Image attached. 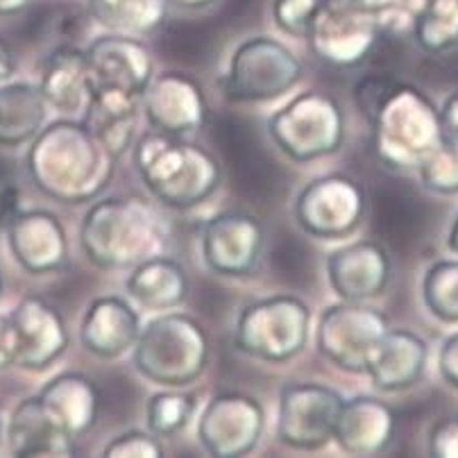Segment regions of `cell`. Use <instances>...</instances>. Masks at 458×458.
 I'll return each instance as SVG.
<instances>
[{"mask_svg":"<svg viewBox=\"0 0 458 458\" xmlns=\"http://www.w3.org/2000/svg\"><path fill=\"white\" fill-rule=\"evenodd\" d=\"M311 311L295 295H273L241 311L234 343L243 354L268 363L291 361L309 341Z\"/></svg>","mask_w":458,"mask_h":458,"instance_id":"7","label":"cell"},{"mask_svg":"<svg viewBox=\"0 0 458 458\" xmlns=\"http://www.w3.org/2000/svg\"><path fill=\"white\" fill-rule=\"evenodd\" d=\"M87 59L93 91H121L143 98L155 78L150 48L132 35L114 32L98 37L87 48Z\"/></svg>","mask_w":458,"mask_h":458,"instance_id":"15","label":"cell"},{"mask_svg":"<svg viewBox=\"0 0 458 458\" xmlns=\"http://www.w3.org/2000/svg\"><path fill=\"white\" fill-rule=\"evenodd\" d=\"M420 182L438 195L458 193V137H445L418 168Z\"/></svg>","mask_w":458,"mask_h":458,"instance_id":"33","label":"cell"},{"mask_svg":"<svg viewBox=\"0 0 458 458\" xmlns=\"http://www.w3.org/2000/svg\"><path fill=\"white\" fill-rule=\"evenodd\" d=\"M195 411V395L193 393H177V390H168V393H157L148 400L146 418L148 427L159 438H168L184 429L191 422Z\"/></svg>","mask_w":458,"mask_h":458,"instance_id":"32","label":"cell"},{"mask_svg":"<svg viewBox=\"0 0 458 458\" xmlns=\"http://www.w3.org/2000/svg\"><path fill=\"white\" fill-rule=\"evenodd\" d=\"M82 250L100 268H134L164 248V223L141 198H105L87 211Z\"/></svg>","mask_w":458,"mask_h":458,"instance_id":"3","label":"cell"},{"mask_svg":"<svg viewBox=\"0 0 458 458\" xmlns=\"http://www.w3.org/2000/svg\"><path fill=\"white\" fill-rule=\"evenodd\" d=\"M16 338V366L23 370H46L69 347V329L62 313L44 298L21 300L10 316Z\"/></svg>","mask_w":458,"mask_h":458,"instance_id":"17","label":"cell"},{"mask_svg":"<svg viewBox=\"0 0 458 458\" xmlns=\"http://www.w3.org/2000/svg\"><path fill=\"white\" fill-rule=\"evenodd\" d=\"M5 229L12 254L28 273L48 275L69 261L66 229L50 211H21Z\"/></svg>","mask_w":458,"mask_h":458,"instance_id":"19","label":"cell"},{"mask_svg":"<svg viewBox=\"0 0 458 458\" xmlns=\"http://www.w3.org/2000/svg\"><path fill=\"white\" fill-rule=\"evenodd\" d=\"M397 87V80L393 75H368V78L359 80L354 87V103L361 112V116L366 118V123H370V118L375 116L377 109L384 105L386 98L390 96V91Z\"/></svg>","mask_w":458,"mask_h":458,"instance_id":"36","label":"cell"},{"mask_svg":"<svg viewBox=\"0 0 458 458\" xmlns=\"http://www.w3.org/2000/svg\"><path fill=\"white\" fill-rule=\"evenodd\" d=\"M141 336V320L130 304L116 295L93 300L80 327L84 350L100 359H116L132 350Z\"/></svg>","mask_w":458,"mask_h":458,"instance_id":"20","label":"cell"},{"mask_svg":"<svg viewBox=\"0 0 458 458\" xmlns=\"http://www.w3.org/2000/svg\"><path fill=\"white\" fill-rule=\"evenodd\" d=\"M16 366V338L10 318H0V370Z\"/></svg>","mask_w":458,"mask_h":458,"instance_id":"39","label":"cell"},{"mask_svg":"<svg viewBox=\"0 0 458 458\" xmlns=\"http://www.w3.org/2000/svg\"><path fill=\"white\" fill-rule=\"evenodd\" d=\"M134 168L155 200L171 209H191L209 200L223 180L218 159L198 143L175 134H143L132 146Z\"/></svg>","mask_w":458,"mask_h":458,"instance_id":"2","label":"cell"},{"mask_svg":"<svg viewBox=\"0 0 458 458\" xmlns=\"http://www.w3.org/2000/svg\"><path fill=\"white\" fill-rule=\"evenodd\" d=\"M139 107L141 98L137 96L121 91H96L82 123L109 155L121 159L134 146Z\"/></svg>","mask_w":458,"mask_h":458,"instance_id":"26","label":"cell"},{"mask_svg":"<svg viewBox=\"0 0 458 458\" xmlns=\"http://www.w3.org/2000/svg\"><path fill=\"white\" fill-rule=\"evenodd\" d=\"M345 400L313 381L286 384L279 393L277 436L286 447L320 449L332 443Z\"/></svg>","mask_w":458,"mask_h":458,"instance_id":"11","label":"cell"},{"mask_svg":"<svg viewBox=\"0 0 458 458\" xmlns=\"http://www.w3.org/2000/svg\"><path fill=\"white\" fill-rule=\"evenodd\" d=\"M415 41L427 53L458 48V0H431L413 19Z\"/></svg>","mask_w":458,"mask_h":458,"instance_id":"30","label":"cell"},{"mask_svg":"<svg viewBox=\"0 0 458 458\" xmlns=\"http://www.w3.org/2000/svg\"><path fill=\"white\" fill-rule=\"evenodd\" d=\"M422 300L429 313L438 320L458 322V261L443 259L436 261L422 279Z\"/></svg>","mask_w":458,"mask_h":458,"instance_id":"31","label":"cell"},{"mask_svg":"<svg viewBox=\"0 0 458 458\" xmlns=\"http://www.w3.org/2000/svg\"><path fill=\"white\" fill-rule=\"evenodd\" d=\"M431 0H400V7L404 12V16H409L411 25H413V19L424 10V7L429 5Z\"/></svg>","mask_w":458,"mask_h":458,"instance_id":"43","label":"cell"},{"mask_svg":"<svg viewBox=\"0 0 458 458\" xmlns=\"http://www.w3.org/2000/svg\"><path fill=\"white\" fill-rule=\"evenodd\" d=\"M438 370L440 377H443L452 388L458 390V332L452 334V336L443 343V347H440Z\"/></svg>","mask_w":458,"mask_h":458,"instance_id":"38","label":"cell"},{"mask_svg":"<svg viewBox=\"0 0 458 458\" xmlns=\"http://www.w3.org/2000/svg\"><path fill=\"white\" fill-rule=\"evenodd\" d=\"M30 5V0H0V16L16 14Z\"/></svg>","mask_w":458,"mask_h":458,"instance_id":"45","label":"cell"},{"mask_svg":"<svg viewBox=\"0 0 458 458\" xmlns=\"http://www.w3.org/2000/svg\"><path fill=\"white\" fill-rule=\"evenodd\" d=\"M7 438L14 456H73L78 452L75 438L50 418L39 395L16 406Z\"/></svg>","mask_w":458,"mask_h":458,"instance_id":"24","label":"cell"},{"mask_svg":"<svg viewBox=\"0 0 458 458\" xmlns=\"http://www.w3.org/2000/svg\"><path fill=\"white\" fill-rule=\"evenodd\" d=\"M347 3H352V5L359 7V10H363V12H370V14L379 16V19L393 10L402 12L400 0H347ZM402 14H404V12H402Z\"/></svg>","mask_w":458,"mask_h":458,"instance_id":"41","label":"cell"},{"mask_svg":"<svg viewBox=\"0 0 458 458\" xmlns=\"http://www.w3.org/2000/svg\"><path fill=\"white\" fill-rule=\"evenodd\" d=\"M390 329L379 309L363 302H345L327 309L318 322V350L345 372H366L372 352Z\"/></svg>","mask_w":458,"mask_h":458,"instance_id":"10","label":"cell"},{"mask_svg":"<svg viewBox=\"0 0 458 458\" xmlns=\"http://www.w3.org/2000/svg\"><path fill=\"white\" fill-rule=\"evenodd\" d=\"M440 125L445 137H458V91L452 93L440 107Z\"/></svg>","mask_w":458,"mask_h":458,"instance_id":"40","label":"cell"},{"mask_svg":"<svg viewBox=\"0 0 458 458\" xmlns=\"http://www.w3.org/2000/svg\"><path fill=\"white\" fill-rule=\"evenodd\" d=\"M393 434L395 411L377 397L359 395L343 404L334 440L352 456H375L388 447Z\"/></svg>","mask_w":458,"mask_h":458,"instance_id":"23","label":"cell"},{"mask_svg":"<svg viewBox=\"0 0 458 458\" xmlns=\"http://www.w3.org/2000/svg\"><path fill=\"white\" fill-rule=\"evenodd\" d=\"M48 103L39 87L14 82L0 87V146L32 141L44 127Z\"/></svg>","mask_w":458,"mask_h":458,"instance_id":"28","label":"cell"},{"mask_svg":"<svg viewBox=\"0 0 458 458\" xmlns=\"http://www.w3.org/2000/svg\"><path fill=\"white\" fill-rule=\"evenodd\" d=\"M447 248L452 250V252H456V254H458V214H456V218H454V223H452V229H449Z\"/></svg>","mask_w":458,"mask_h":458,"instance_id":"46","label":"cell"},{"mask_svg":"<svg viewBox=\"0 0 458 458\" xmlns=\"http://www.w3.org/2000/svg\"><path fill=\"white\" fill-rule=\"evenodd\" d=\"M368 125L375 155L395 171H418L443 141L440 109L411 84L397 82Z\"/></svg>","mask_w":458,"mask_h":458,"instance_id":"4","label":"cell"},{"mask_svg":"<svg viewBox=\"0 0 458 458\" xmlns=\"http://www.w3.org/2000/svg\"><path fill=\"white\" fill-rule=\"evenodd\" d=\"M379 16L347 0H327L309 32V46L329 66L352 69L366 62L379 37Z\"/></svg>","mask_w":458,"mask_h":458,"instance_id":"12","label":"cell"},{"mask_svg":"<svg viewBox=\"0 0 458 458\" xmlns=\"http://www.w3.org/2000/svg\"><path fill=\"white\" fill-rule=\"evenodd\" d=\"M159 436L143 434V431H127V434L116 436L114 440H109L107 447L103 449V454L107 458H161L164 456V447H161Z\"/></svg>","mask_w":458,"mask_h":458,"instance_id":"35","label":"cell"},{"mask_svg":"<svg viewBox=\"0 0 458 458\" xmlns=\"http://www.w3.org/2000/svg\"><path fill=\"white\" fill-rule=\"evenodd\" d=\"M268 134L293 161L322 159L341 150L345 114L329 93L304 91L270 116Z\"/></svg>","mask_w":458,"mask_h":458,"instance_id":"6","label":"cell"},{"mask_svg":"<svg viewBox=\"0 0 458 458\" xmlns=\"http://www.w3.org/2000/svg\"><path fill=\"white\" fill-rule=\"evenodd\" d=\"M141 107L152 130L175 137L198 132L209 114L205 91L198 80L182 71L155 75L143 91Z\"/></svg>","mask_w":458,"mask_h":458,"instance_id":"16","label":"cell"},{"mask_svg":"<svg viewBox=\"0 0 458 458\" xmlns=\"http://www.w3.org/2000/svg\"><path fill=\"white\" fill-rule=\"evenodd\" d=\"M50 418L71 438H82L93 429L100 409V393L96 384L78 372H64L50 379L39 393Z\"/></svg>","mask_w":458,"mask_h":458,"instance_id":"25","label":"cell"},{"mask_svg":"<svg viewBox=\"0 0 458 458\" xmlns=\"http://www.w3.org/2000/svg\"><path fill=\"white\" fill-rule=\"evenodd\" d=\"M39 89L48 107L66 116H84L96 93L89 73L87 50L71 46L53 50L44 62Z\"/></svg>","mask_w":458,"mask_h":458,"instance_id":"22","label":"cell"},{"mask_svg":"<svg viewBox=\"0 0 458 458\" xmlns=\"http://www.w3.org/2000/svg\"><path fill=\"white\" fill-rule=\"evenodd\" d=\"M0 293H3V273H0Z\"/></svg>","mask_w":458,"mask_h":458,"instance_id":"47","label":"cell"},{"mask_svg":"<svg viewBox=\"0 0 458 458\" xmlns=\"http://www.w3.org/2000/svg\"><path fill=\"white\" fill-rule=\"evenodd\" d=\"M302 73V62L286 44L270 37H252L232 55L220 84L232 103H266L291 91Z\"/></svg>","mask_w":458,"mask_h":458,"instance_id":"8","label":"cell"},{"mask_svg":"<svg viewBox=\"0 0 458 458\" xmlns=\"http://www.w3.org/2000/svg\"><path fill=\"white\" fill-rule=\"evenodd\" d=\"M130 298L150 311H173L189 298V277L171 257L148 259L134 266L125 282Z\"/></svg>","mask_w":458,"mask_h":458,"instance_id":"27","label":"cell"},{"mask_svg":"<svg viewBox=\"0 0 458 458\" xmlns=\"http://www.w3.org/2000/svg\"><path fill=\"white\" fill-rule=\"evenodd\" d=\"M166 0H89L93 21L121 35H150L168 16Z\"/></svg>","mask_w":458,"mask_h":458,"instance_id":"29","label":"cell"},{"mask_svg":"<svg viewBox=\"0 0 458 458\" xmlns=\"http://www.w3.org/2000/svg\"><path fill=\"white\" fill-rule=\"evenodd\" d=\"M264 406L243 393H223L207 404L198 424L202 447L218 458H239L264 434Z\"/></svg>","mask_w":458,"mask_h":458,"instance_id":"13","label":"cell"},{"mask_svg":"<svg viewBox=\"0 0 458 458\" xmlns=\"http://www.w3.org/2000/svg\"><path fill=\"white\" fill-rule=\"evenodd\" d=\"M209 338L205 327L186 313H164L141 329L134 345V368L148 381L184 388L205 372Z\"/></svg>","mask_w":458,"mask_h":458,"instance_id":"5","label":"cell"},{"mask_svg":"<svg viewBox=\"0 0 458 458\" xmlns=\"http://www.w3.org/2000/svg\"><path fill=\"white\" fill-rule=\"evenodd\" d=\"M366 209L361 182L347 175H325L300 191L293 216L313 239H345L361 225Z\"/></svg>","mask_w":458,"mask_h":458,"instance_id":"9","label":"cell"},{"mask_svg":"<svg viewBox=\"0 0 458 458\" xmlns=\"http://www.w3.org/2000/svg\"><path fill=\"white\" fill-rule=\"evenodd\" d=\"M327 0H275L273 16L279 30L286 35L307 39L313 28V21L320 14Z\"/></svg>","mask_w":458,"mask_h":458,"instance_id":"34","label":"cell"},{"mask_svg":"<svg viewBox=\"0 0 458 458\" xmlns=\"http://www.w3.org/2000/svg\"><path fill=\"white\" fill-rule=\"evenodd\" d=\"M429 347L409 329H388L372 352L366 375L381 393H400L422 379Z\"/></svg>","mask_w":458,"mask_h":458,"instance_id":"21","label":"cell"},{"mask_svg":"<svg viewBox=\"0 0 458 458\" xmlns=\"http://www.w3.org/2000/svg\"><path fill=\"white\" fill-rule=\"evenodd\" d=\"M14 71H16L14 55H12L10 46H7L5 41H0V82L10 80L12 75H14Z\"/></svg>","mask_w":458,"mask_h":458,"instance_id":"42","label":"cell"},{"mask_svg":"<svg viewBox=\"0 0 458 458\" xmlns=\"http://www.w3.org/2000/svg\"><path fill=\"white\" fill-rule=\"evenodd\" d=\"M266 229L250 214L227 211L207 220L202 229V259L223 277H245L257 270L264 254Z\"/></svg>","mask_w":458,"mask_h":458,"instance_id":"14","label":"cell"},{"mask_svg":"<svg viewBox=\"0 0 458 458\" xmlns=\"http://www.w3.org/2000/svg\"><path fill=\"white\" fill-rule=\"evenodd\" d=\"M390 257L375 241L343 245L327 257L329 286L345 302L379 298L390 282Z\"/></svg>","mask_w":458,"mask_h":458,"instance_id":"18","label":"cell"},{"mask_svg":"<svg viewBox=\"0 0 458 458\" xmlns=\"http://www.w3.org/2000/svg\"><path fill=\"white\" fill-rule=\"evenodd\" d=\"M429 454L436 458H458V418H443L434 424Z\"/></svg>","mask_w":458,"mask_h":458,"instance_id":"37","label":"cell"},{"mask_svg":"<svg viewBox=\"0 0 458 458\" xmlns=\"http://www.w3.org/2000/svg\"><path fill=\"white\" fill-rule=\"evenodd\" d=\"M166 3L177 10H205V7L214 5L216 0H166Z\"/></svg>","mask_w":458,"mask_h":458,"instance_id":"44","label":"cell"},{"mask_svg":"<svg viewBox=\"0 0 458 458\" xmlns=\"http://www.w3.org/2000/svg\"><path fill=\"white\" fill-rule=\"evenodd\" d=\"M116 161L82 121H55L35 137L28 152V171L48 198L64 205H82L107 189Z\"/></svg>","mask_w":458,"mask_h":458,"instance_id":"1","label":"cell"}]
</instances>
